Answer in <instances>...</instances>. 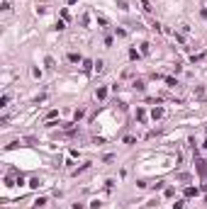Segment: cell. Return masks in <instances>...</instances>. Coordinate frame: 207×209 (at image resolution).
<instances>
[{"label":"cell","instance_id":"1","mask_svg":"<svg viewBox=\"0 0 207 209\" xmlns=\"http://www.w3.org/2000/svg\"><path fill=\"white\" fill-rule=\"evenodd\" d=\"M195 165H197V175H200V177H207V161L205 158H197Z\"/></svg>","mask_w":207,"mask_h":209},{"label":"cell","instance_id":"2","mask_svg":"<svg viewBox=\"0 0 207 209\" xmlns=\"http://www.w3.org/2000/svg\"><path fill=\"white\" fill-rule=\"evenodd\" d=\"M151 117H154V119H161V117H163V107H158V104H156V107L151 109Z\"/></svg>","mask_w":207,"mask_h":209},{"label":"cell","instance_id":"3","mask_svg":"<svg viewBox=\"0 0 207 209\" xmlns=\"http://www.w3.org/2000/svg\"><path fill=\"white\" fill-rule=\"evenodd\" d=\"M68 61H71V63H83L80 54H76V51H71V54H68Z\"/></svg>","mask_w":207,"mask_h":209},{"label":"cell","instance_id":"4","mask_svg":"<svg viewBox=\"0 0 207 209\" xmlns=\"http://www.w3.org/2000/svg\"><path fill=\"white\" fill-rule=\"evenodd\" d=\"M93 66H95V61H90V59H83V70H85V73H90V70H93Z\"/></svg>","mask_w":207,"mask_h":209},{"label":"cell","instance_id":"5","mask_svg":"<svg viewBox=\"0 0 207 209\" xmlns=\"http://www.w3.org/2000/svg\"><path fill=\"white\" fill-rule=\"evenodd\" d=\"M93 70H95V73H103V70H105V61H103V59H98V61H95Z\"/></svg>","mask_w":207,"mask_h":209},{"label":"cell","instance_id":"6","mask_svg":"<svg viewBox=\"0 0 207 209\" xmlns=\"http://www.w3.org/2000/svg\"><path fill=\"white\" fill-rule=\"evenodd\" d=\"M132 85H134V90H139V93H144V88H146V83H144V80H134Z\"/></svg>","mask_w":207,"mask_h":209},{"label":"cell","instance_id":"7","mask_svg":"<svg viewBox=\"0 0 207 209\" xmlns=\"http://www.w3.org/2000/svg\"><path fill=\"white\" fill-rule=\"evenodd\" d=\"M29 187H32V190H39V187H41V180H39V177H32V180H29Z\"/></svg>","mask_w":207,"mask_h":209},{"label":"cell","instance_id":"8","mask_svg":"<svg viewBox=\"0 0 207 209\" xmlns=\"http://www.w3.org/2000/svg\"><path fill=\"white\" fill-rule=\"evenodd\" d=\"M44 204H46V197H37L34 200V209H41Z\"/></svg>","mask_w":207,"mask_h":209},{"label":"cell","instance_id":"9","mask_svg":"<svg viewBox=\"0 0 207 209\" xmlns=\"http://www.w3.org/2000/svg\"><path fill=\"white\" fill-rule=\"evenodd\" d=\"M95 95H98V100H105V97H107V88H98Z\"/></svg>","mask_w":207,"mask_h":209},{"label":"cell","instance_id":"10","mask_svg":"<svg viewBox=\"0 0 207 209\" xmlns=\"http://www.w3.org/2000/svg\"><path fill=\"white\" fill-rule=\"evenodd\" d=\"M197 195V187H185V197H195Z\"/></svg>","mask_w":207,"mask_h":209},{"label":"cell","instance_id":"11","mask_svg":"<svg viewBox=\"0 0 207 209\" xmlns=\"http://www.w3.org/2000/svg\"><path fill=\"white\" fill-rule=\"evenodd\" d=\"M141 10H144V12H151L154 7H151V2H149V0H141Z\"/></svg>","mask_w":207,"mask_h":209},{"label":"cell","instance_id":"12","mask_svg":"<svg viewBox=\"0 0 207 209\" xmlns=\"http://www.w3.org/2000/svg\"><path fill=\"white\" fill-rule=\"evenodd\" d=\"M141 54H151V44H149V41L141 44Z\"/></svg>","mask_w":207,"mask_h":209},{"label":"cell","instance_id":"13","mask_svg":"<svg viewBox=\"0 0 207 209\" xmlns=\"http://www.w3.org/2000/svg\"><path fill=\"white\" fill-rule=\"evenodd\" d=\"M7 102H10V95H7V93H5V95H2V97H0V107H7Z\"/></svg>","mask_w":207,"mask_h":209},{"label":"cell","instance_id":"14","mask_svg":"<svg viewBox=\"0 0 207 209\" xmlns=\"http://www.w3.org/2000/svg\"><path fill=\"white\" fill-rule=\"evenodd\" d=\"M129 59H132V61H139V51L137 49H129Z\"/></svg>","mask_w":207,"mask_h":209},{"label":"cell","instance_id":"15","mask_svg":"<svg viewBox=\"0 0 207 209\" xmlns=\"http://www.w3.org/2000/svg\"><path fill=\"white\" fill-rule=\"evenodd\" d=\"M166 85H168V88H175V85H178V80H175V78H166Z\"/></svg>","mask_w":207,"mask_h":209},{"label":"cell","instance_id":"16","mask_svg":"<svg viewBox=\"0 0 207 209\" xmlns=\"http://www.w3.org/2000/svg\"><path fill=\"white\" fill-rule=\"evenodd\" d=\"M0 7H2V12H10V10H12V5H10V2H7V0H5V2H2V5H0Z\"/></svg>","mask_w":207,"mask_h":209},{"label":"cell","instance_id":"17","mask_svg":"<svg viewBox=\"0 0 207 209\" xmlns=\"http://www.w3.org/2000/svg\"><path fill=\"white\" fill-rule=\"evenodd\" d=\"M185 207V202H183V200H178V202H173V209H183Z\"/></svg>","mask_w":207,"mask_h":209},{"label":"cell","instance_id":"18","mask_svg":"<svg viewBox=\"0 0 207 209\" xmlns=\"http://www.w3.org/2000/svg\"><path fill=\"white\" fill-rule=\"evenodd\" d=\"M117 7H119V10H129V7H127V2H124V0H117Z\"/></svg>","mask_w":207,"mask_h":209},{"label":"cell","instance_id":"19","mask_svg":"<svg viewBox=\"0 0 207 209\" xmlns=\"http://www.w3.org/2000/svg\"><path fill=\"white\" fill-rule=\"evenodd\" d=\"M44 63H46V68H54V59H51V56H46V61H44Z\"/></svg>","mask_w":207,"mask_h":209},{"label":"cell","instance_id":"20","mask_svg":"<svg viewBox=\"0 0 207 209\" xmlns=\"http://www.w3.org/2000/svg\"><path fill=\"white\" fill-rule=\"evenodd\" d=\"M73 2H78V0H68V5H73Z\"/></svg>","mask_w":207,"mask_h":209},{"label":"cell","instance_id":"21","mask_svg":"<svg viewBox=\"0 0 207 209\" xmlns=\"http://www.w3.org/2000/svg\"><path fill=\"white\" fill-rule=\"evenodd\" d=\"M202 146H205V148H207V139H205V143H202Z\"/></svg>","mask_w":207,"mask_h":209},{"label":"cell","instance_id":"22","mask_svg":"<svg viewBox=\"0 0 207 209\" xmlns=\"http://www.w3.org/2000/svg\"><path fill=\"white\" fill-rule=\"evenodd\" d=\"M205 204H207V197H205Z\"/></svg>","mask_w":207,"mask_h":209},{"label":"cell","instance_id":"23","mask_svg":"<svg viewBox=\"0 0 207 209\" xmlns=\"http://www.w3.org/2000/svg\"><path fill=\"white\" fill-rule=\"evenodd\" d=\"M205 10H207V5H205Z\"/></svg>","mask_w":207,"mask_h":209},{"label":"cell","instance_id":"24","mask_svg":"<svg viewBox=\"0 0 207 209\" xmlns=\"http://www.w3.org/2000/svg\"><path fill=\"white\" fill-rule=\"evenodd\" d=\"M205 190H207V185H205Z\"/></svg>","mask_w":207,"mask_h":209}]
</instances>
